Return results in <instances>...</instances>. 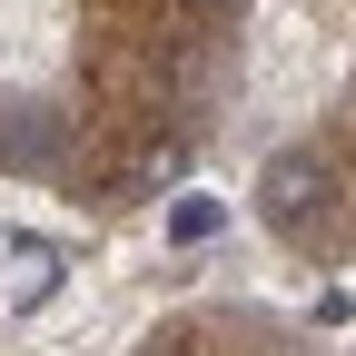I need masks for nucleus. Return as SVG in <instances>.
<instances>
[{
    "label": "nucleus",
    "mask_w": 356,
    "mask_h": 356,
    "mask_svg": "<svg viewBox=\"0 0 356 356\" xmlns=\"http://www.w3.org/2000/svg\"><path fill=\"white\" fill-rule=\"evenodd\" d=\"M327 188H337V178H327L317 149H277V159H267V178H257V208H267V228H277V238H297L307 218L327 208Z\"/></svg>",
    "instance_id": "obj_1"
},
{
    "label": "nucleus",
    "mask_w": 356,
    "mask_h": 356,
    "mask_svg": "<svg viewBox=\"0 0 356 356\" xmlns=\"http://www.w3.org/2000/svg\"><path fill=\"white\" fill-rule=\"evenodd\" d=\"M168 228H178V238H208V228H218V198H178Z\"/></svg>",
    "instance_id": "obj_2"
},
{
    "label": "nucleus",
    "mask_w": 356,
    "mask_h": 356,
    "mask_svg": "<svg viewBox=\"0 0 356 356\" xmlns=\"http://www.w3.org/2000/svg\"><path fill=\"white\" fill-rule=\"evenodd\" d=\"M188 10H238V0H188Z\"/></svg>",
    "instance_id": "obj_3"
}]
</instances>
